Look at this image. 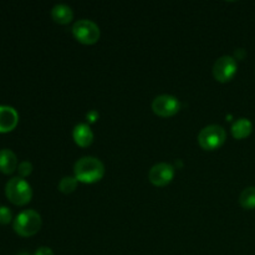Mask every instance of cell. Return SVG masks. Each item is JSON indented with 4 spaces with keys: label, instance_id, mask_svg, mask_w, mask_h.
Returning <instances> with one entry per match:
<instances>
[{
    "label": "cell",
    "instance_id": "5bb4252c",
    "mask_svg": "<svg viewBox=\"0 0 255 255\" xmlns=\"http://www.w3.org/2000/svg\"><path fill=\"white\" fill-rule=\"evenodd\" d=\"M239 203L244 209L255 208V187H248L242 192L239 197Z\"/></svg>",
    "mask_w": 255,
    "mask_h": 255
},
{
    "label": "cell",
    "instance_id": "7a4b0ae2",
    "mask_svg": "<svg viewBox=\"0 0 255 255\" xmlns=\"http://www.w3.org/2000/svg\"><path fill=\"white\" fill-rule=\"evenodd\" d=\"M5 196L16 206H25L31 201L32 189L24 178L14 177L9 179L5 186Z\"/></svg>",
    "mask_w": 255,
    "mask_h": 255
},
{
    "label": "cell",
    "instance_id": "e0dca14e",
    "mask_svg": "<svg viewBox=\"0 0 255 255\" xmlns=\"http://www.w3.org/2000/svg\"><path fill=\"white\" fill-rule=\"evenodd\" d=\"M17 172H19L20 177L24 178V177H27L29 174H31L32 172V164L30 163L29 161H24L17 166Z\"/></svg>",
    "mask_w": 255,
    "mask_h": 255
},
{
    "label": "cell",
    "instance_id": "7c38bea8",
    "mask_svg": "<svg viewBox=\"0 0 255 255\" xmlns=\"http://www.w3.org/2000/svg\"><path fill=\"white\" fill-rule=\"evenodd\" d=\"M51 16L54 21L57 22V24L66 25L71 22L72 17H74V12H72L71 7L67 6V5L59 4L52 7Z\"/></svg>",
    "mask_w": 255,
    "mask_h": 255
},
{
    "label": "cell",
    "instance_id": "ac0fdd59",
    "mask_svg": "<svg viewBox=\"0 0 255 255\" xmlns=\"http://www.w3.org/2000/svg\"><path fill=\"white\" fill-rule=\"evenodd\" d=\"M34 255H54V252L50 248H47V247H41V248H39L35 252Z\"/></svg>",
    "mask_w": 255,
    "mask_h": 255
},
{
    "label": "cell",
    "instance_id": "4fadbf2b",
    "mask_svg": "<svg viewBox=\"0 0 255 255\" xmlns=\"http://www.w3.org/2000/svg\"><path fill=\"white\" fill-rule=\"evenodd\" d=\"M253 131V124L248 119H239L232 126V134L234 138L243 139L247 138Z\"/></svg>",
    "mask_w": 255,
    "mask_h": 255
},
{
    "label": "cell",
    "instance_id": "3957f363",
    "mask_svg": "<svg viewBox=\"0 0 255 255\" xmlns=\"http://www.w3.org/2000/svg\"><path fill=\"white\" fill-rule=\"evenodd\" d=\"M15 233L21 237H31L36 234L41 228V217L32 209L21 212L17 214L12 224Z\"/></svg>",
    "mask_w": 255,
    "mask_h": 255
},
{
    "label": "cell",
    "instance_id": "30bf717a",
    "mask_svg": "<svg viewBox=\"0 0 255 255\" xmlns=\"http://www.w3.org/2000/svg\"><path fill=\"white\" fill-rule=\"evenodd\" d=\"M72 136H74V139L77 146L80 147H89L94 142V133H92L89 125L80 124L75 126Z\"/></svg>",
    "mask_w": 255,
    "mask_h": 255
},
{
    "label": "cell",
    "instance_id": "8fae6325",
    "mask_svg": "<svg viewBox=\"0 0 255 255\" xmlns=\"http://www.w3.org/2000/svg\"><path fill=\"white\" fill-rule=\"evenodd\" d=\"M16 168V154L9 148L0 149V172L5 174H11Z\"/></svg>",
    "mask_w": 255,
    "mask_h": 255
},
{
    "label": "cell",
    "instance_id": "ba28073f",
    "mask_svg": "<svg viewBox=\"0 0 255 255\" xmlns=\"http://www.w3.org/2000/svg\"><path fill=\"white\" fill-rule=\"evenodd\" d=\"M149 182L156 187H164L174 178V168L168 163H158L151 168L148 173Z\"/></svg>",
    "mask_w": 255,
    "mask_h": 255
},
{
    "label": "cell",
    "instance_id": "ffe728a7",
    "mask_svg": "<svg viewBox=\"0 0 255 255\" xmlns=\"http://www.w3.org/2000/svg\"><path fill=\"white\" fill-rule=\"evenodd\" d=\"M17 255H30L29 253H25V252H22V253H19Z\"/></svg>",
    "mask_w": 255,
    "mask_h": 255
},
{
    "label": "cell",
    "instance_id": "8992f818",
    "mask_svg": "<svg viewBox=\"0 0 255 255\" xmlns=\"http://www.w3.org/2000/svg\"><path fill=\"white\" fill-rule=\"evenodd\" d=\"M152 110L157 116L172 117L178 114L181 110V104L178 99L171 95H161L156 97L152 102Z\"/></svg>",
    "mask_w": 255,
    "mask_h": 255
},
{
    "label": "cell",
    "instance_id": "d6986e66",
    "mask_svg": "<svg viewBox=\"0 0 255 255\" xmlns=\"http://www.w3.org/2000/svg\"><path fill=\"white\" fill-rule=\"evenodd\" d=\"M246 56V51H244L243 49H237V51H236V57H234V59H238V60H242L243 59V57Z\"/></svg>",
    "mask_w": 255,
    "mask_h": 255
},
{
    "label": "cell",
    "instance_id": "9a60e30c",
    "mask_svg": "<svg viewBox=\"0 0 255 255\" xmlns=\"http://www.w3.org/2000/svg\"><path fill=\"white\" fill-rule=\"evenodd\" d=\"M77 183H79V181L75 177H64L59 183V191L65 194L72 193L76 189Z\"/></svg>",
    "mask_w": 255,
    "mask_h": 255
},
{
    "label": "cell",
    "instance_id": "6da1fadb",
    "mask_svg": "<svg viewBox=\"0 0 255 255\" xmlns=\"http://www.w3.org/2000/svg\"><path fill=\"white\" fill-rule=\"evenodd\" d=\"M75 178L82 183L92 184L101 181L105 174V166L95 157H82L75 163Z\"/></svg>",
    "mask_w": 255,
    "mask_h": 255
},
{
    "label": "cell",
    "instance_id": "9c48e42d",
    "mask_svg": "<svg viewBox=\"0 0 255 255\" xmlns=\"http://www.w3.org/2000/svg\"><path fill=\"white\" fill-rule=\"evenodd\" d=\"M19 122V115L14 107L0 105V132H10L16 127Z\"/></svg>",
    "mask_w": 255,
    "mask_h": 255
},
{
    "label": "cell",
    "instance_id": "52a82bcc",
    "mask_svg": "<svg viewBox=\"0 0 255 255\" xmlns=\"http://www.w3.org/2000/svg\"><path fill=\"white\" fill-rule=\"evenodd\" d=\"M238 64L233 56H222L213 66V75L217 81L228 82L236 76Z\"/></svg>",
    "mask_w": 255,
    "mask_h": 255
},
{
    "label": "cell",
    "instance_id": "277c9868",
    "mask_svg": "<svg viewBox=\"0 0 255 255\" xmlns=\"http://www.w3.org/2000/svg\"><path fill=\"white\" fill-rule=\"evenodd\" d=\"M227 139L226 129L218 125L207 126L199 132L198 143L206 151H214L224 144Z\"/></svg>",
    "mask_w": 255,
    "mask_h": 255
},
{
    "label": "cell",
    "instance_id": "2e32d148",
    "mask_svg": "<svg viewBox=\"0 0 255 255\" xmlns=\"http://www.w3.org/2000/svg\"><path fill=\"white\" fill-rule=\"evenodd\" d=\"M12 214L7 207L0 206V224H9L11 222Z\"/></svg>",
    "mask_w": 255,
    "mask_h": 255
},
{
    "label": "cell",
    "instance_id": "5b68a950",
    "mask_svg": "<svg viewBox=\"0 0 255 255\" xmlns=\"http://www.w3.org/2000/svg\"><path fill=\"white\" fill-rule=\"evenodd\" d=\"M75 39L85 45L96 44L100 39V27L91 20H79L72 26Z\"/></svg>",
    "mask_w": 255,
    "mask_h": 255
}]
</instances>
